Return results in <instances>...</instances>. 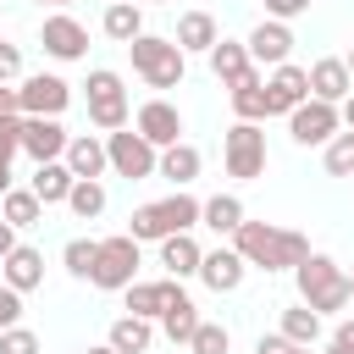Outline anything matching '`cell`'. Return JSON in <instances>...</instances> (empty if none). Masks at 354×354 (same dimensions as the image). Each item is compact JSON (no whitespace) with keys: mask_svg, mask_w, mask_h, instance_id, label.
<instances>
[{"mask_svg":"<svg viewBox=\"0 0 354 354\" xmlns=\"http://www.w3.org/2000/svg\"><path fill=\"white\" fill-rule=\"evenodd\" d=\"M232 249L254 271H293V266L310 260V238L293 232V227H271V221H243L232 232Z\"/></svg>","mask_w":354,"mask_h":354,"instance_id":"cell-1","label":"cell"},{"mask_svg":"<svg viewBox=\"0 0 354 354\" xmlns=\"http://www.w3.org/2000/svg\"><path fill=\"white\" fill-rule=\"evenodd\" d=\"M199 216H205V205L194 199V194H171V199H155V205H138L133 216H127V238H138V243H160V238H171V232H194L199 227Z\"/></svg>","mask_w":354,"mask_h":354,"instance_id":"cell-2","label":"cell"},{"mask_svg":"<svg viewBox=\"0 0 354 354\" xmlns=\"http://www.w3.org/2000/svg\"><path fill=\"white\" fill-rule=\"evenodd\" d=\"M293 277H299V304H310L315 315H332V310L354 304V288H348V277L337 271L332 254H310L304 266H293Z\"/></svg>","mask_w":354,"mask_h":354,"instance_id":"cell-3","label":"cell"},{"mask_svg":"<svg viewBox=\"0 0 354 354\" xmlns=\"http://www.w3.org/2000/svg\"><path fill=\"white\" fill-rule=\"evenodd\" d=\"M127 55H133V72L149 88H177L183 72H188V55L177 50V39H160V33H138L127 44Z\"/></svg>","mask_w":354,"mask_h":354,"instance_id":"cell-4","label":"cell"},{"mask_svg":"<svg viewBox=\"0 0 354 354\" xmlns=\"http://www.w3.org/2000/svg\"><path fill=\"white\" fill-rule=\"evenodd\" d=\"M83 88H88V122H94L100 133H122L127 116H133V111H127V88H122V77H116L111 66H94Z\"/></svg>","mask_w":354,"mask_h":354,"instance_id":"cell-5","label":"cell"},{"mask_svg":"<svg viewBox=\"0 0 354 354\" xmlns=\"http://www.w3.org/2000/svg\"><path fill=\"white\" fill-rule=\"evenodd\" d=\"M88 282L105 288V293H127L138 282V238H127V232L100 238V260H94V277Z\"/></svg>","mask_w":354,"mask_h":354,"instance_id":"cell-6","label":"cell"},{"mask_svg":"<svg viewBox=\"0 0 354 354\" xmlns=\"http://www.w3.org/2000/svg\"><path fill=\"white\" fill-rule=\"evenodd\" d=\"M105 149H111V171L116 177H127V183H144V177H155L160 171V149L133 127H122V133H105Z\"/></svg>","mask_w":354,"mask_h":354,"instance_id":"cell-7","label":"cell"},{"mask_svg":"<svg viewBox=\"0 0 354 354\" xmlns=\"http://www.w3.org/2000/svg\"><path fill=\"white\" fill-rule=\"evenodd\" d=\"M221 155H227V177L254 183V177L266 171V133H260V122H232Z\"/></svg>","mask_w":354,"mask_h":354,"instance_id":"cell-8","label":"cell"},{"mask_svg":"<svg viewBox=\"0 0 354 354\" xmlns=\"http://www.w3.org/2000/svg\"><path fill=\"white\" fill-rule=\"evenodd\" d=\"M337 127H343V111H337V105H326V100H304V105L288 116V133H293V144H304V149L332 144V138H337Z\"/></svg>","mask_w":354,"mask_h":354,"instance_id":"cell-9","label":"cell"},{"mask_svg":"<svg viewBox=\"0 0 354 354\" xmlns=\"http://www.w3.org/2000/svg\"><path fill=\"white\" fill-rule=\"evenodd\" d=\"M22 116H61L66 105H72V83L66 77H55V72H33V77H22Z\"/></svg>","mask_w":354,"mask_h":354,"instance_id":"cell-10","label":"cell"},{"mask_svg":"<svg viewBox=\"0 0 354 354\" xmlns=\"http://www.w3.org/2000/svg\"><path fill=\"white\" fill-rule=\"evenodd\" d=\"M133 127H138L155 149L183 144V111H177L171 100H144V105H138V116H133Z\"/></svg>","mask_w":354,"mask_h":354,"instance_id":"cell-11","label":"cell"},{"mask_svg":"<svg viewBox=\"0 0 354 354\" xmlns=\"http://www.w3.org/2000/svg\"><path fill=\"white\" fill-rule=\"evenodd\" d=\"M66 144H72V133L61 127V116H22V149L33 155V166L61 160Z\"/></svg>","mask_w":354,"mask_h":354,"instance_id":"cell-12","label":"cell"},{"mask_svg":"<svg viewBox=\"0 0 354 354\" xmlns=\"http://www.w3.org/2000/svg\"><path fill=\"white\" fill-rule=\"evenodd\" d=\"M243 44H249V61H254V66H271V72H277V66H288V55H293V28L266 17Z\"/></svg>","mask_w":354,"mask_h":354,"instance_id":"cell-13","label":"cell"},{"mask_svg":"<svg viewBox=\"0 0 354 354\" xmlns=\"http://www.w3.org/2000/svg\"><path fill=\"white\" fill-rule=\"evenodd\" d=\"M44 55H55V61H83L88 55V28L77 22V17H44Z\"/></svg>","mask_w":354,"mask_h":354,"instance_id":"cell-14","label":"cell"},{"mask_svg":"<svg viewBox=\"0 0 354 354\" xmlns=\"http://www.w3.org/2000/svg\"><path fill=\"white\" fill-rule=\"evenodd\" d=\"M266 100H271V116H277V111H282V116H293V111L310 100V72H304V66H293V61H288V66H277V72L266 77Z\"/></svg>","mask_w":354,"mask_h":354,"instance_id":"cell-15","label":"cell"},{"mask_svg":"<svg viewBox=\"0 0 354 354\" xmlns=\"http://www.w3.org/2000/svg\"><path fill=\"white\" fill-rule=\"evenodd\" d=\"M66 171L77 177V183H100V171L111 166V149H105V138H94V133H77L72 144H66Z\"/></svg>","mask_w":354,"mask_h":354,"instance_id":"cell-16","label":"cell"},{"mask_svg":"<svg viewBox=\"0 0 354 354\" xmlns=\"http://www.w3.org/2000/svg\"><path fill=\"white\" fill-rule=\"evenodd\" d=\"M354 94V77H348V61H337V55H326V61H315L310 66V100H326V105H343Z\"/></svg>","mask_w":354,"mask_h":354,"instance_id":"cell-17","label":"cell"},{"mask_svg":"<svg viewBox=\"0 0 354 354\" xmlns=\"http://www.w3.org/2000/svg\"><path fill=\"white\" fill-rule=\"evenodd\" d=\"M0 282L17 288V293H33V288L44 282V254H39L33 243H17V249L0 260Z\"/></svg>","mask_w":354,"mask_h":354,"instance_id":"cell-18","label":"cell"},{"mask_svg":"<svg viewBox=\"0 0 354 354\" xmlns=\"http://www.w3.org/2000/svg\"><path fill=\"white\" fill-rule=\"evenodd\" d=\"M243 254L238 249H205V266H199V282L210 288V293H238V282H243Z\"/></svg>","mask_w":354,"mask_h":354,"instance_id":"cell-19","label":"cell"},{"mask_svg":"<svg viewBox=\"0 0 354 354\" xmlns=\"http://www.w3.org/2000/svg\"><path fill=\"white\" fill-rule=\"evenodd\" d=\"M160 332L171 337V343H194V332H199V310H194V299L183 293V282L171 277V299H166V315H160Z\"/></svg>","mask_w":354,"mask_h":354,"instance_id":"cell-20","label":"cell"},{"mask_svg":"<svg viewBox=\"0 0 354 354\" xmlns=\"http://www.w3.org/2000/svg\"><path fill=\"white\" fill-rule=\"evenodd\" d=\"M160 266H166V277H199V266H205V249L194 243V232H171V238H160Z\"/></svg>","mask_w":354,"mask_h":354,"instance_id":"cell-21","label":"cell"},{"mask_svg":"<svg viewBox=\"0 0 354 354\" xmlns=\"http://www.w3.org/2000/svg\"><path fill=\"white\" fill-rule=\"evenodd\" d=\"M216 39H221V33H216V17H210V11H183V17H177V50H183V55H210Z\"/></svg>","mask_w":354,"mask_h":354,"instance_id":"cell-22","label":"cell"},{"mask_svg":"<svg viewBox=\"0 0 354 354\" xmlns=\"http://www.w3.org/2000/svg\"><path fill=\"white\" fill-rule=\"evenodd\" d=\"M232 111H238V122H266V116H271V100H266V77H260V66H254L249 77L232 83Z\"/></svg>","mask_w":354,"mask_h":354,"instance_id":"cell-23","label":"cell"},{"mask_svg":"<svg viewBox=\"0 0 354 354\" xmlns=\"http://www.w3.org/2000/svg\"><path fill=\"white\" fill-rule=\"evenodd\" d=\"M210 72L232 88L238 77H249L254 72V61H249V44H238V39H216V50H210Z\"/></svg>","mask_w":354,"mask_h":354,"instance_id":"cell-24","label":"cell"},{"mask_svg":"<svg viewBox=\"0 0 354 354\" xmlns=\"http://www.w3.org/2000/svg\"><path fill=\"white\" fill-rule=\"evenodd\" d=\"M116 354H144L149 343H155V321H144V315H122V321H111V337H105Z\"/></svg>","mask_w":354,"mask_h":354,"instance_id":"cell-25","label":"cell"},{"mask_svg":"<svg viewBox=\"0 0 354 354\" xmlns=\"http://www.w3.org/2000/svg\"><path fill=\"white\" fill-rule=\"evenodd\" d=\"M100 28H105V39H116V44H133V39L144 33V11H138L133 0H116V6H105Z\"/></svg>","mask_w":354,"mask_h":354,"instance_id":"cell-26","label":"cell"},{"mask_svg":"<svg viewBox=\"0 0 354 354\" xmlns=\"http://www.w3.org/2000/svg\"><path fill=\"white\" fill-rule=\"evenodd\" d=\"M199 166H205V155H199L194 144H171V149H160V171H155V177H171L177 188H188V183L199 177Z\"/></svg>","mask_w":354,"mask_h":354,"instance_id":"cell-27","label":"cell"},{"mask_svg":"<svg viewBox=\"0 0 354 354\" xmlns=\"http://www.w3.org/2000/svg\"><path fill=\"white\" fill-rule=\"evenodd\" d=\"M72 183H77V177L66 171V160H44V166L33 171V183H28V188H33V194H39L44 205H66V194H72Z\"/></svg>","mask_w":354,"mask_h":354,"instance_id":"cell-28","label":"cell"},{"mask_svg":"<svg viewBox=\"0 0 354 354\" xmlns=\"http://www.w3.org/2000/svg\"><path fill=\"white\" fill-rule=\"evenodd\" d=\"M0 221H11L17 232H22V227H39V221H44V199H39L33 188H11V194L0 199Z\"/></svg>","mask_w":354,"mask_h":354,"instance_id":"cell-29","label":"cell"},{"mask_svg":"<svg viewBox=\"0 0 354 354\" xmlns=\"http://www.w3.org/2000/svg\"><path fill=\"white\" fill-rule=\"evenodd\" d=\"M210 232H221V238H232L249 216H243V199L238 194H216V199H205V216H199Z\"/></svg>","mask_w":354,"mask_h":354,"instance_id":"cell-30","label":"cell"},{"mask_svg":"<svg viewBox=\"0 0 354 354\" xmlns=\"http://www.w3.org/2000/svg\"><path fill=\"white\" fill-rule=\"evenodd\" d=\"M166 299H171V277H166V282H133V288H127V315L160 321V315H166Z\"/></svg>","mask_w":354,"mask_h":354,"instance_id":"cell-31","label":"cell"},{"mask_svg":"<svg viewBox=\"0 0 354 354\" xmlns=\"http://www.w3.org/2000/svg\"><path fill=\"white\" fill-rule=\"evenodd\" d=\"M282 337H288V343H299V348H310V343L321 337V315H315L310 304H293V310H282Z\"/></svg>","mask_w":354,"mask_h":354,"instance_id":"cell-32","label":"cell"},{"mask_svg":"<svg viewBox=\"0 0 354 354\" xmlns=\"http://www.w3.org/2000/svg\"><path fill=\"white\" fill-rule=\"evenodd\" d=\"M66 210H72L77 221H94V216L105 210V183H72V194H66Z\"/></svg>","mask_w":354,"mask_h":354,"instance_id":"cell-33","label":"cell"},{"mask_svg":"<svg viewBox=\"0 0 354 354\" xmlns=\"http://www.w3.org/2000/svg\"><path fill=\"white\" fill-rule=\"evenodd\" d=\"M61 260H66V271H72V277H94V260H100V238H72V243L61 249Z\"/></svg>","mask_w":354,"mask_h":354,"instance_id":"cell-34","label":"cell"},{"mask_svg":"<svg viewBox=\"0 0 354 354\" xmlns=\"http://www.w3.org/2000/svg\"><path fill=\"white\" fill-rule=\"evenodd\" d=\"M232 348V337H227V326L221 321H199V332H194V343H188V354H227Z\"/></svg>","mask_w":354,"mask_h":354,"instance_id":"cell-35","label":"cell"},{"mask_svg":"<svg viewBox=\"0 0 354 354\" xmlns=\"http://www.w3.org/2000/svg\"><path fill=\"white\" fill-rule=\"evenodd\" d=\"M326 171H332V177H354V133H348V127L326 144Z\"/></svg>","mask_w":354,"mask_h":354,"instance_id":"cell-36","label":"cell"},{"mask_svg":"<svg viewBox=\"0 0 354 354\" xmlns=\"http://www.w3.org/2000/svg\"><path fill=\"white\" fill-rule=\"evenodd\" d=\"M0 354H39V337L28 326H11V332H0Z\"/></svg>","mask_w":354,"mask_h":354,"instance_id":"cell-37","label":"cell"},{"mask_svg":"<svg viewBox=\"0 0 354 354\" xmlns=\"http://www.w3.org/2000/svg\"><path fill=\"white\" fill-rule=\"evenodd\" d=\"M11 326H22V293L0 282V332H11Z\"/></svg>","mask_w":354,"mask_h":354,"instance_id":"cell-38","label":"cell"},{"mask_svg":"<svg viewBox=\"0 0 354 354\" xmlns=\"http://www.w3.org/2000/svg\"><path fill=\"white\" fill-rule=\"evenodd\" d=\"M310 11V0H266V17L271 22H293V17H304Z\"/></svg>","mask_w":354,"mask_h":354,"instance_id":"cell-39","label":"cell"},{"mask_svg":"<svg viewBox=\"0 0 354 354\" xmlns=\"http://www.w3.org/2000/svg\"><path fill=\"white\" fill-rule=\"evenodd\" d=\"M11 77H22V50L0 39V83H11Z\"/></svg>","mask_w":354,"mask_h":354,"instance_id":"cell-40","label":"cell"},{"mask_svg":"<svg viewBox=\"0 0 354 354\" xmlns=\"http://www.w3.org/2000/svg\"><path fill=\"white\" fill-rule=\"evenodd\" d=\"M293 348H299V343H288L282 332H271V337H260V343H254V354H293Z\"/></svg>","mask_w":354,"mask_h":354,"instance_id":"cell-41","label":"cell"},{"mask_svg":"<svg viewBox=\"0 0 354 354\" xmlns=\"http://www.w3.org/2000/svg\"><path fill=\"white\" fill-rule=\"evenodd\" d=\"M11 155H17V144H6V138H0V199L11 194Z\"/></svg>","mask_w":354,"mask_h":354,"instance_id":"cell-42","label":"cell"},{"mask_svg":"<svg viewBox=\"0 0 354 354\" xmlns=\"http://www.w3.org/2000/svg\"><path fill=\"white\" fill-rule=\"evenodd\" d=\"M0 116H22V94L11 83H0Z\"/></svg>","mask_w":354,"mask_h":354,"instance_id":"cell-43","label":"cell"},{"mask_svg":"<svg viewBox=\"0 0 354 354\" xmlns=\"http://www.w3.org/2000/svg\"><path fill=\"white\" fill-rule=\"evenodd\" d=\"M11 249H17V227H11V221H0V260H6Z\"/></svg>","mask_w":354,"mask_h":354,"instance_id":"cell-44","label":"cell"},{"mask_svg":"<svg viewBox=\"0 0 354 354\" xmlns=\"http://www.w3.org/2000/svg\"><path fill=\"white\" fill-rule=\"evenodd\" d=\"M332 343H343V348H354V315H348V321H337V332H332Z\"/></svg>","mask_w":354,"mask_h":354,"instance_id":"cell-45","label":"cell"},{"mask_svg":"<svg viewBox=\"0 0 354 354\" xmlns=\"http://www.w3.org/2000/svg\"><path fill=\"white\" fill-rule=\"evenodd\" d=\"M337 111H343V127H348V133H354V94H348V100H343V105H337Z\"/></svg>","mask_w":354,"mask_h":354,"instance_id":"cell-46","label":"cell"},{"mask_svg":"<svg viewBox=\"0 0 354 354\" xmlns=\"http://www.w3.org/2000/svg\"><path fill=\"white\" fill-rule=\"evenodd\" d=\"M83 354H116V348H111V343H100V348H83Z\"/></svg>","mask_w":354,"mask_h":354,"instance_id":"cell-47","label":"cell"},{"mask_svg":"<svg viewBox=\"0 0 354 354\" xmlns=\"http://www.w3.org/2000/svg\"><path fill=\"white\" fill-rule=\"evenodd\" d=\"M326 354H354V348H343V343H332V348H326Z\"/></svg>","mask_w":354,"mask_h":354,"instance_id":"cell-48","label":"cell"},{"mask_svg":"<svg viewBox=\"0 0 354 354\" xmlns=\"http://www.w3.org/2000/svg\"><path fill=\"white\" fill-rule=\"evenodd\" d=\"M348 77H354V50H348Z\"/></svg>","mask_w":354,"mask_h":354,"instance_id":"cell-49","label":"cell"},{"mask_svg":"<svg viewBox=\"0 0 354 354\" xmlns=\"http://www.w3.org/2000/svg\"><path fill=\"white\" fill-rule=\"evenodd\" d=\"M50 6H72V0H50Z\"/></svg>","mask_w":354,"mask_h":354,"instance_id":"cell-50","label":"cell"},{"mask_svg":"<svg viewBox=\"0 0 354 354\" xmlns=\"http://www.w3.org/2000/svg\"><path fill=\"white\" fill-rule=\"evenodd\" d=\"M149 6H166V0H149Z\"/></svg>","mask_w":354,"mask_h":354,"instance_id":"cell-51","label":"cell"},{"mask_svg":"<svg viewBox=\"0 0 354 354\" xmlns=\"http://www.w3.org/2000/svg\"><path fill=\"white\" fill-rule=\"evenodd\" d=\"M293 354H310V348H293Z\"/></svg>","mask_w":354,"mask_h":354,"instance_id":"cell-52","label":"cell"},{"mask_svg":"<svg viewBox=\"0 0 354 354\" xmlns=\"http://www.w3.org/2000/svg\"><path fill=\"white\" fill-rule=\"evenodd\" d=\"M348 288H354V277H348Z\"/></svg>","mask_w":354,"mask_h":354,"instance_id":"cell-53","label":"cell"},{"mask_svg":"<svg viewBox=\"0 0 354 354\" xmlns=\"http://www.w3.org/2000/svg\"><path fill=\"white\" fill-rule=\"evenodd\" d=\"M111 6H116V0H111Z\"/></svg>","mask_w":354,"mask_h":354,"instance_id":"cell-54","label":"cell"}]
</instances>
